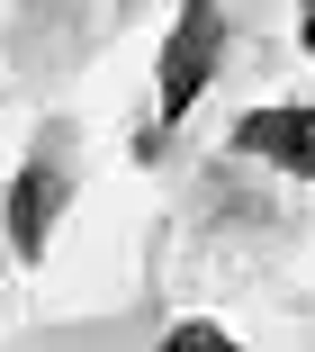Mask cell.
<instances>
[{"label": "cell", "instance_id": "cell-1", "mask_svg": "<svg viewBox=\"0 0 315 352\" xmlns=\"http://www.w3.org/2000/svg\"><path fill=\"white\" fill-rule=\"evenodd\" d=\"M216 54H225V10L189 0V10L172 19V45H163V82H153V100H163V126L198 109V91L216 82ZM163 126H153V135H163Z\"/></svg>", "mask_w": 315, "mask_h": 352}, {"label": "cell", "instance_id": "cell-2", "mask_svg": "<svg viewBox=\"0 0 315 352\" xmlns=\"http://www.w3.org/2000/svg\"><path fill=\"white\" fill-rule=\"evenodd\" d=\"M234 154H261L297 181H315V109L306 100H279V109H253L244 126H234Z\"/></svg>", "mask_w": 315, "mask_h": 352}, {"label": "cell", "instance_id": "cell-3", "mask_svg": "<svg viewBox=\"0 0 315 352\" xmlns=\"http://www.w3.org/2000/svg\"><path fill=\"white\" fill-rule=\"evenodd\" d=\"M63 190H72V181H63L54 154H27V163H19V181H10V244H19L27 262L45 253V235H54V217H63Z\"/></svg>", "mask_w": 315, "mask_h": 352}, {"label": "cell", "instance_id": "cell-4", "mask_svg": "<svg viewBox=\"0 0 315 352\" xmlns=\"http://www.w3.org/2000/svg\"><path fill=\"white\" fill-rule=\"evenodd\" d=\"M163 352H244V343H234L225 325H207V316H189V325H172V334H163Z\"/></svg>", "mask_w": 315, "mask_h": 352}, {"label": "cell", "instance_id": "cell-5", "mask_svg": "<svg viewBox=\"0 0 315 352\" xmlns=\"http://www.w3.org/2000/svg\"><path fill=\"white\" fill-rule=\"evenodd\" d=\"M297 36H306V54H315V10H306V19H297Z\"/></svg>", "mask_w": 315, "mask_h": 352}]
</instances>
